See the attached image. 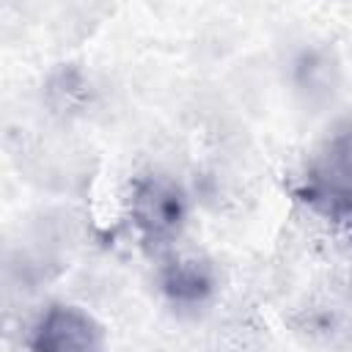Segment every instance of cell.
<instances>
[{
	"mask_svg": "<svg viewBox=\"0 0 352 352\" xmlns=\"http://www.w3.org/2000/svg\"><path fill=\"white\" fill-rule=\"evenodd\" d=\"M302 198L352 231V124L327 140L305 176Z\"/></svg>",
	"mask_w": 352,
	"mask_h": 352,
	"instance_id": "6da1fadb",
	"label": "cell"
},
{
	"mask_svg": "<svg viewBox=\"0 0 352 352\" xmlns=\"http://www.w3.org/2000/svg\"><path fill=\"white\" fill-rule=\"evenodd\" d=\"M129 212L138 226V231L151 239L162 242L182 226L184 217V198L182 190L165 179V176H148L140 179L129 198Z\"/></svg>",
	"mask_w": 352,
	"mask_h": 352,
	"instance_id": "7a4b0ae2",
	"label": "cell"
},
{
	"mask_svg": "<svg viewBox=\"0 0 352 352\" xmlns=\"http://www.w3.org/2000/svg\"><path fill=\"white\" fill-rule=\"evenodd\" d=\"M30 352H102V330L85 311L52 305L33 330Z\"/></svg>",
	"mask_w": 352,
	"mask_h": 352,
	"instance_id": "3957f363",
	"label": "cell"
},
{
	"mask_svg": "<svg viewBox=\"0 0 352 352\" xmlns=\"http://www.w3.org/2000/svg\"><path fill=\"white\" fill-rule=\"evenodd\" d=\"M162 289L176 302H201L212 292V270L206 261H173L162 275Z\"/></svg>",
	"mask_w": 352,
	"mask_h": 352,
	"instance_id": "277c9868",
	"label": "cell"
}]
</instances>
